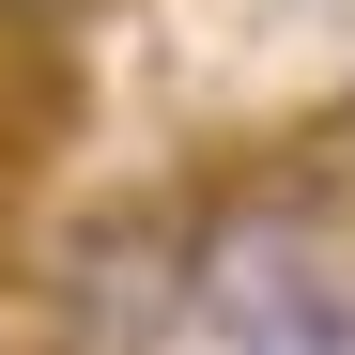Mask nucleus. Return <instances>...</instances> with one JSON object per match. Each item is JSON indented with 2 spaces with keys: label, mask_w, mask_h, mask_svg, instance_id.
Here are the masks:
<instances>
[{
  "label": "nucleus",
  "mask_w": 355,
  "mask_h": 355,
  "mask_svg": "<svg viewBox=\"0 0 355 355\" xmlns=\"http://www.w3.org/2000/svg\"><path fill=\"white\" fill-rule=\"evenodd\" d=\"M46 324L62 355H170L186 324V201H93L46 263Z\"/></svg>",
  "instance_id": "nucleus-1"
},
{
  "label": "nucleus",
  "mask_w": 355,
  "mask_h": 355,
  "mask_svg": "<svg viewBox=\"0 0 355 355\" xmlns=\"http://www.w3.org/2000/svg\"><path fill=\"white\" fill-rule=\"evenodd\" d=\"M93 16V0H0V31H16V46H46V31H78Z\"/></svg>",
  "instance_id": "nucleus-2"
}]
</instances>
